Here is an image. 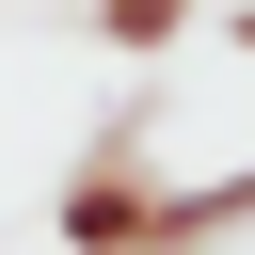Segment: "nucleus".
I'll return each instance as SVG.
<instances>
[{"instance_id": "2", "label": "nucleus", "mask_w": 255, "mask_h": 255, "mask_svg": "<svg viewBox=\"0 0 255 255\" xmlns=\"http://www.w3.org/2000/svg\"><path fill=\"white\" fill-rule=\"evenodd\" d=\"M255 223V159L239 175H191V191H143V255H207V239H239Z\"/></svg>"}, {"instance_id": "3", "label": "nucleus", "mask_w": 255, "mask_h": 255, "mask_svg": "<svg viewBox=\"0 0 255 255\" xmlns=\"http://www.w3.org/2000/svg\"><path fill=\"white\" fill-rule=\"evenodd\" d=\"M191 16H207V0H96V32H112V48H175Z\"/></svg>"}, {"instance_id": "4", "label": "nucleus", "mask_w": 255, "mask_h": 255, "mask_svg": "<svg viewBox=\"0 0 255 255\" xmlns=\"http://www.w3.org/2000/svg\"><path fill=\"white\" fill-rule=\"evenodd\" d=\"M223 32H239V48H255V0H239V16H223Z\"/></svg>"}, {"instance_id": "1", "label": "nucleus", "mask_w": 255, "mask_h": 255, "mask_svg": "<svg viewBox=\"0 0 255 255\" xmlns=\"http://www.w3.org/2000/svg\"><path fill=\"white\" fill-rule=\"evenodd\" d=\"M143 191H159L143 128H96V159L64 175V255H143Z\"/></svg>"}]
</instances>
